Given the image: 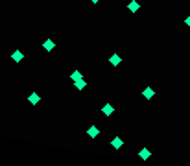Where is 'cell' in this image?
<instances>
[{"mask_svg": "<svg viewBox=\"0 0 190 166\" xmlns=\"http://www.w3.org/2000/svg\"><path fill=\"white\" fill-rule=\"evenodd\" d=\"M76 87H78V89H83V87H85V80H80V81H76Z\"/></svg>", "mask_w": 190, "mask_h": 166, "instance_id": "12", "label": "cell"}, {"mask_svg": "<svg viewBox=\"0 0 190 166\" xmlns=\"http://www.w3.org/2000/svg\"><path fill=\"white\" fill-rule=\"evenodd\" d=\"M54 46H56V44H54V41H50V39L42 42V48H44L46 52H52V50H54Z\"/></svg>", "mask_w": 190, "mask_h": 166, "instance_id": "1", "label": "cell"}, {"mask_svg": "<svg viewBox=\"0 0 190 166\" xmlns=\"http://www.w3.org/2000/svg\"><path fill=\"white\" fill-rule=\"evenodd\" d=\"M98 133H100V129H98V127H89V137H90V138L98 137Z\"/></svg>", "mask_w": 190, "mask_h": 166, "instance_id": "7", "label": "cell"}, {"mask_svg": "<svg viewBox=\"0 0 190 166\" xmlns=\"http://www.w3.org/2000/svg\"><path fill=\"white\" fill-rule=\"evenodd\" d=\"M138 157H140V159H148V157H151V153H150V150H146V148H144V150H140Z\"/></svg>", "mask_w": 190, "mask_h": 166, "instance_id": "8", "label": "cell"}, {"mask_svg": "<svg viewBox=\"0 0 190 166\" xmlns=\"http://www.w3.org/2000/svg\"><path fill=\"white\" fill-rule=\"evenodd\" d=\"M127 8H129V11H133V13H135V11H138L140 4L137 2V0H133V2H129V4H127Z\"/></svg>", "mask_w": 190, "mask_h": 166, "instance_id": "4", "label": "cell"}, {"mask_svg": "<svg viewBox=\"0 0 190 166\" xmlns=\"http://www.w3.org/2000/svg\"><path fill=\"white\" fill-rule=\"evenodd\" d=\"M185 22H186V26H190V17H186V20H185Z\"/></svg>", "mask_w": 190, "mask_h": 166, "instance_id": "13", "label": "cell"}, {"mask_svg": "<svg viewBox=\"0 0 190 166\" xmlns=\"http://www.w3.org/2000/svg\"><path fill=\"white\" fill-rule=\"evenodd\" d=\"M28 100H30V103H33V105H35V103H39V100H41V98H39V94H37V92H32Z\"/></svg>", "mask_w": 190, "mask_h": 166, "instance_id": "6", "label": "cell"}, {"mask_svg": "<svg viewBox=\"0 0 190 166\" xmlns=\"http://www.w3.org/2000/svg\"><path fill=\"white\" fill-rule=\"evenodd\" d=\"M70 78H72V81H74V83H76V81H80V80H83V78H81V74L78 72V70H74V72L70 74Z\"/></svg>", "mask_w": 190, "mask_h": 166, "instance_id": "9", "label": "cell"}, {"mask_svg": "<svg viewBox=\"0 0 190 166\" xmlns=\"http://www.w3.org/2000/svg\"><path fill=\"white\" fill-rule=\"evenodd\" d=\"M142 94H144V96L150 100V98H153V94H155V92H153V89H150V87H148V89H144V92H142Z\"/></svg>", "mask_w": 190, "mask_h": 166, "instance_id": "10", "label": "cell"}, {"mask_svg": "<svg viewBox=\"0 0 190 166\" xmlns=\"http://www.w3.org/2000/svg\"><path fill=\"white\" fill-rule=\"evenodd\" d=\"M113 111H114V109H113V105H111V103H105V105L102 107V113H103L105 116H109V114H113Z\"/></svg>", "mask_w": 190, "mask_h": 166, "instance_id": "2", "label": "cell"}, {"mask_svg": "<svg viewBox=\"0 0 190 166\" xmlns=\"http://www.w3.org/2000/svg\"><path fill=\"white\" fill-rule=\"evenodd\" d=\"M111 63L113 65H120L122 63V57L120 56H111Z\"/></svg>", "mask_w": 190, "mask_h": 166, "instance_id": "11", "label": "cell"}, {"mask_svg": "<svg viewBox=\"0 0 190 166\" xmlns=\"http://www.w3.org/2000/svg\"><path fill=\"white\" fill-rule=\"evenodd\" d=\"M111 144H113V148L118 150V148H122V146H124V142H122V138H118V137H116V138H113Z\"/></svg>", "mask_w": 190, "mask_h": 166, "instance_id": "5", "label": "cell"}, {"mask_svg": "<svg viewBox=\"0 0 190 166\" xmlns=\"http://www.w3.org/2000/svg\"><path fill=\"white\" fill-rule=\"evenodd\" d=\"M11 59H13L15 63H19V61H22V59H24V54H22V52H19V50H17V52H15V54L11 56Z\"/></svg>", "mask_w": 190, "mask_h": 166, "instance_id": "3", "label": "cell"}, {"mask_svg": "<svg viewBox=\"0 0 190 166\" xmlns=\"http://www.w3.org/2000/svg\"><path fill=\"white\" fill-rule=\"evenodd\" d=\"M90 2H94V4H96V2H100V0H90Z\"/></svg>", "mask_w": 190, "mask_h": 166, "instance_id": "14", "label": "cell"}]
</instances>
